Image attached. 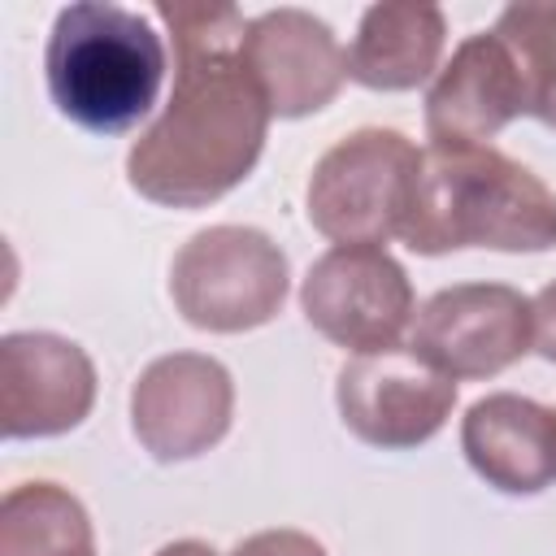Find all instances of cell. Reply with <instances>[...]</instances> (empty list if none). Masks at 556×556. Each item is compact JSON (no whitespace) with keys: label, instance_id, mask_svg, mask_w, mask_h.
<instances>
[{"label":"cell","instance_id":"cell-15","mask_svg":"<svg viewBox=\"0 0 556 556\" xmlns=\"http://www.w3.org/2000/svg\"><path fill=\"white\" fill-rule=\"evenodd\" d=\"M0 556H96L83 500L56 482H17L0 500Z\"/></svg>","mask_w":556,"mask_h":556},{"label":"cell","instance_id":"cell-12","mask_svg":"<svg viewBox=\"0 0 556 556\" xmlns=\"http://www.w3.org/2000/svg\"><path fill=\"white\" fill-rule=\"evenodd\" d=\"M526 113V83L495 30L456 43L426 91V130L443 148H482Z\"/></svg>","mask_w":556,"mask_h":556},{"label":"cell","instance_id":"cell-14","mask_svg":"<svg viewBox=\"0 0 556 556\" xmlns=\"http://www.w3.org/2000/svg\"><path fill=\"white\" fill-rule=\"evenodd\" d=\"M447 17L439 4H369L348 43V78L369 91H413L439 74Z\"/></svg>","mask_w":556,"mask_h":556},{"label":"cell","instance_id":"cell-17","mask_svg":"<svg viewBox=\"0 0 556 556\" xmlns=\"http://www.w3.org/2000/svg\"><path fill=\"white\" fill-rule=\"evenodd\" d=\"M230 556H326V547L304 530L278 526V530H256V534L239 539Z\"/></svg>","mask_w":556,"mask_h":556},{"label":"cell","instance_id":"cell-10","mask_svg":"<svg viewBox=\"0 0 556 556\" xmlns=\"http://www.w3.org/2000/svg\"><path fill=\"white\" fill-rule=\"evenodd\" d=\"M96 404L91 356L52 330L0 339V430L4 439H52L87 421Z\"/></svg>","mask_w":556,"mask_h":556},{"label":"cell","instance_id":"cell-4","mask_svg":"<svg viewBox=\"0 0 556 556\" xmlns=\"http://www.w3.org/2000/svg\"><path fill=\"white\" fill-rule=\"evenodd\" d=\"M291 291L287 252L256 226H204L174 265L169 295L187 326L208 334H243L274 321Z\"/></svg>","mask_w":556,"mask_h":556},{"label":"cell","instance_id":"cell-7","mask_svg":"<svg viewBox=\"0 0 556 556\" xmlns=\"http://www.w3.org/2000/svg\"><path fill=\"white\" fill-rule=\"evenodd\" d=\"M408 348L452 382L495 378L534 348V313L517 287L456 282L417 308Z\"/></svg>","mask_w":556,"mask_h":556},{"label":"cell","instance_id":"cell-18","mask_svg":"<svg viewBox=\"0 0 556 556\" xmlns=\"http://www.w3.org/2000/svg\"><path fill=\"white\" fill-rule=\"evenodd\" d=\"M530 313H534V352L547 365H556V282H547L530 300Z\"/></svg>","mask_w":556,"mask_h":556},{"label":"cell","instance_id":"cell-5","mask_svg":"<svg viewBox=\"0 0 556 556\" xmlns=\"http://www.w3.org/2000/svg\"><path fill=\"white\" fill-rule=\"evenodd\" d=\"M421 148L391 126H361L330 143L304 187V213L334 248H382L400 235Z\"/></svg>","mask_w":556,"mask_h":556},{"label":"cell","instance_id":"cell-8","mask_svg":"<svg viewBox=\"0 0 556 556\" xmlns=\"http://www.w3.org/2000/svg\"><path fill=\"white\" fill-rule=\"evenodd\" d=\"M334 404L361 443L408 452L447 426L456 408V382L426 365L413 348H382L343 361L334 378Z\"/></svg>","mask_w":556,"mask_h":556},{"label":"cell","instance_id":"cell-13","mask_svg":"<svg viewBox=\"0 0 556 556\" xmlns=\"http://www.w3.org/2000/svg\"><path fill=\"white\" fill-rule=\"evenodd\" d=\"M460 452L486 486L539 495L556 482V408L517 391H491L465 408Z\"/></svg>","mask_w":556,"mask_h":556},{"label":"cell","instance_id":"cell-9","mask_svg":"<svg viewBox=\"0 0 556 556\" xmlns=\"http://www.w3.org/2000/svg\"><path fill=\"white\" fill-rule=\"evenodd\" d=\"M235 421V378L217 356L169 352L156 356L130 387V430L139 447L161 460H195L226 439Z\"/></svg>","mask_w":556,"mask_h":556},{"label":"cell","instance_id":"cell-19","mask_svg":"<svg viewBox=\"0 0 556 556\" xmlns=\"http://www.w3.org/2000/svg\"><path fill=\"white\" fill-rule=\"evenodd\" d=\"M156 556H217L208 543H200V539H174V543H165Z\"/></svg>","mask_w":556,"mask_h":556},{"label":"cell","instance_id":"cell-1","mask_svg":"<svg viewBox=\"0 0 556 556\" xmlns=\"http://www.w3.org/2000/svg\"><path fill=\"white\" fill-rule=\"evenodd\" d=\"M156 17L174 43V87L130 143L126 178L152 204L204 208L256 169L274 113L243 65V9L161 0Z\"/></svg>","mask_w":556,"mask_h":556},{"label":"cell","instance_id":"cell-2","mask_svg":"<svg viewBox=\"0 0 556 556\" xmlns=\"http://www.w3.org/2000/svg\"><path fill=\"white\" fill-rule=\"evenodd\" d=\"M400 239L417 256H447L460 248L547 252L556 248V191L491 143H430L417 165Z\"/></svg>","mask_w":556,"mask_h":556},{"label":"cell","instance_id":"cell-16","mask_svg":"<svg viewBox=\"0 0 556 556\" xmlns=\"http://www.w3.org/2000/svg\"><path fill=\"white\" fill-rule=\"evenodd\" d=\"M526 83V113L539 117L547 130H556V4L543 0H521L500 9L495 26H491Z\"/></svg>","mask_w":556,"mask_h":556},{"label":"cell","instance_id":"cell-3","mask_svg":"<svg viewBox=\"0 0 556 556\" xmlns=\"http://www.w3.org/2000/svg\"><path fill=\"white\" fill-rule=\"evenodd\" d=\"M43 74L61 117L91 135H126L161 96L165 39L135 9L78 0L52 17Z\"/></svg>","mask_w":556,"mask_h":556},{"label":"cell","instance_id":"cell-11","mask_svg":"<svg viewBox=\"0 0 556 556\" xmlns=\"http://www.w3.org/2000/svg\"><path fill=\"white\" fill-rule=\"evenodd\" d=\"M243 65L269 113L291 122L321 113L339 96L348 78V48L308 9H269L248 17Z\"/></svg>","mask_w":556,"mask_h":556},{"label":"cell","instance_id":"cell-6","mask_svg":"<svg viewBox=\"0 0 556 556\" xmlns=\"http://www.w3.org/2000/svg\"><path fill=\"white\" fill-rule=\"evenodd\" d=\"M300 308L321 339L352 356L400 348V334L417 317L404 265L369 243L321 252L300 282Z\"/></svg>","mask_w":556,"mask_h":556}]
</instances>
